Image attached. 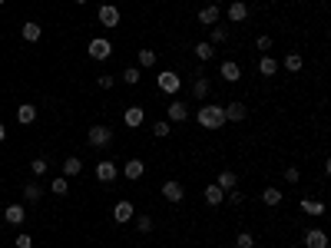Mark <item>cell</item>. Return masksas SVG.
Masks as SVG:
<instances>
[{
    "instance_id": "6da1fadb",
    "label": "cell",
    "mask_w": 331,
    "mask_h": 248,
    "mask_svg": "<svg viewBox=\"0 0 331 248\" xmlns=\"http://www.w3.org/2000/svg\"><path fill=\"white\" fill-rule=\"evenodd\" d=\"M195 119H199V126H206V129H222L229 119H225V109L222 106H215V103H209V106H202L199 112H195Z\"/></svg>"
},
{
    "instance_id": "7a4b0ae2",
    "label": "cell",
    "mask_w": 331,
    "mask_h": 248,
    "mask_svg": "<svg viewBox=\"0 0 331 248\" xmlns=\"http://www.w3.org/2000/svg\"><path fill=\"white\" fill-rule=\"evenodd\" d=\"M86 53L93 56V60H109V56H113V43H109L106 37H96V40H90Z\"/></svg>"
},
{
    "instance_id": "3957f363",
    "label": "cell",
    "mask_w": 331,
    "mask_h": 248,
    "mask_svg": "<svg viewBox=\"0 0 331 248\" xmlns=\"http://www.w3.org/2000/svg\"><path fill=\"white\" fill-rule=\"evenodd\" d=\"M179 86H182V80H179V73H175V70H166V73H159V89H163V93H179Z\"/></svg>"
},
{
    "instance_id": "277c9868",
    "label": "cell",
    "mask_w": 331,
    "mask_h": 248,
    "mask_svg": "<svg viewBox=\"0 0 331 248\" xmlns=\"http://www.w3.org/2000/svg\"><path fill=\"white\" fill-rule=\"evenodd\" d=\"M109 143H113L109 126H90V146H109Z\"/></svg>"
},
{
    "instance_id": "5b68a950",
    "label": "cell",
    "mask_w": 331,
    "mask_h": 248,
    "mask_svg": "<svg viewBox=\"0 0 331 248\" xmlns=\"http://www.w3.org/2000/svg\"><path fill=\"white\" fill-rule=\"evenodd\" d=\"M116 175H119L116 162H109V159L96 162V179H100V182H116Z\"/></svg>"
},
{
    "instance_id": "8992f818",
    "label": "cell",
    "mask_w": 331,
    "mask_h": 248,
    "mask_svg": "<svg viewBox=\"0 0 331 248\" xmlns=\"http://www.w3.org/2000/svg\"><path fill=\"white\" fill-rule=\"evenodd\" d=\"M166 112H169V123H186V119H189V106L182 103V99H172Z\"/></svg>"
},
{
    "instance_id": "52a82bcc",
    "label": "cell",
    "mask_w": 331,
    "mask_h": 248,
    "mask_svg": "<svg viewBox=\"0 0 331 248\" xmlns=\"http://www.w3.org/2000/svg\"><path fill=\"white\" fill-rule=\"evenodd\" d=\"M133 215H136V209H133V202H126V198H123V202H116V205H113V218H116L119 225H126Z\"/></svg>"
},
{
    "instance_id": "ba28073f",
    "label": "cell",
    "mask_w": 331,
    "mask_h": 248,
    "mask_svg": "<svg viewBox=\"0 0 331 248\" xmlns=\"http://www.w3.org/2000/svg\"><path fill=\"white\" fill-rule=\"evenodd\" d=\"M100 24L106 27V30H113V27H119V10L113 4H106V7H100Z\"/></svg>"
},
{
    "instance_id": "9c48e42d",
    "label": "cell",
    "mask_w": 331,
    "mask_h": 248,
    "mask_svg": "<svg viewBox=\"0 0 331 248\" xmlns=\"http://www.w3.org/2000/svg\"><path fill=\"white\" fill-rule=\"evenodd\" d=\"M219 73H222V80H229V83H238V80H242V70H238L235 60H222Z\"/></svg>"
},
{
    "instance_id": "30bf717a",
    "label": "cell",
    "mask_w": 331,
    "mask_h": 248,
    "mask_svg": "<svg viewBox=\"0 0 331 248\" xmlns=\"http://www.w3.org/2000/svg\"><path fill=\"white\" fill-rule=\"evenodd\" d=\"M163 195L169 198V202H175V205H179V202H182V195H186V189H182L175 179H169V182H163Z\"/></svg>"
},
{
    "instance_id": "8fae6325",
    "label": "cell",
    "mask_w": 331,
    "mask_h": 248,
    "mask_svg": "<svg viewBox=\"0 0 331 248\" xmlns=\"http://www.w3.org/2000/svg\"><path fill=\"white\" fill-rule=\"evenodd\" d=\"M219 7H215V4H209V7H202V10H199V24L202 27H215V24H219Z\"/></svg>"
},
{
    "instance_id": "7c38bea8",
    "label": "cell",
    "mask_w": 331,
    "mask_h": 248,
    "mask_svg": "<svg viewBox=\"0 0 331 248\" xmlns=\"http://www.w3.org/2000/svg\"><path fill=\"white\" fill-rule=\"evenodd\" d=\"M123 119H126V126H129V129H136V126H143V119H146L143 106H129V109L123 112Z\"/></svg>"
},
{
    "instance_id": "4fadbf2b",
    "label": "cell",
    "mask_w": 331,
    "mask_h": 248,
    "mask_svg": "<svg viewBox=\"0 0 331 248\" xmlns=\"http://www.w3.org/2000/svg\"><path fill=\"white\" fill-rule=\"evenodd\" d=\"M4 218L10 225H20L27 218V209H24V205H4Z\"/></svg>"
},
{
    "instance_id": "5bb4252c",
    "label": "cell",
    "mask_w": 331,
    "mask_h": 248,
    "mask_svg": "<svg viewBox=\"0 0 331 248\" xmlns=\"http://www.w3.org/2000/svg\"><path fill=\"white\" fill-rule=\"evenodd\" d=\"M305 248H328V235L321 229H312L305 235Z\"/></svg>"
},
{
    "instance_id": "9a60e30c",
    "label": "cell",
    "mask_w": 331,
    "mask_h": 248,
    "mask_svg": "<svg viewBox=\"0 0 331 248\" xmlns=\"http://www.w3.org/2000/svg\"><path fill=\"white\" fill-rule=\"evenodd\" d=\"M215 186H219L222 192H232V189L238 186V175H235V172H229V169H225V172H219V175H215Z\"/></svg>"
},
{
    "instance_id": "2e32d148",
    "label": "cell",
    "mask_w": 331,
    "mask_h": 248,
    "mask_svg": "<svg viewBox=\"0 0 331 248\" xmlns=\"http://www.w3.org/2000/svg\"><path fill=\"white\" fill-rule=\"evenodd\" d=\"M245 17H249V4H242V0L229 4V20H232V24H242Z\"/></svg>"
},
{
    "instance_id": "e0dca14e",
    "label": "cell",
    "mask_w": 331,
    "mask_h": 248,
    "mask_svg": "<svg viewBox=\"0 0 331 248\" xmlns=\"http://www.w3.org/2000/svg\"><path fill=\"white\" fill-rule=\"evenodd\" d=\"M40 33H43V30H40V24H33V20H27V24L20 27V37H24L27 43H37V40H40Z\"/></svg>"
},
{
    "instance_id": "ac0fdd59",
    "label": "cell",
    "mask_w": 331,
    "mask_h": 248,
    "mask_svg": "<svg viewBox=\"0 0 331 248\" xmlns=\"http://www.w3.org/2000/svg\"><path fill=\"white\" fill-rule=\"evenodd\" d=\"M33 119H37V106H30V103H24V106H17V123H24V126H30Z\"/></svg>"
},
{
    "instance_id": "d6986e66",
    "label": "cell",
    "mask_w": 331,
    "mask_h": 248,
    "mask_svg": "<svg viewBox=\"0 0 331 248\" xmlns=\"http://www.w3.org/2000/svg\"><path fill=\"white\" fill-rule=\"evenodd\" d=\"M222 109H225V119H232V123H242L245 119V103H229Z\"/></svg>"
},
{
    "instance_id": "ffe728a7",
    "label": "cell",
    "mask_w": 331,
    "mask_h": 248,
    "mask_svg": "<svg viewBox=\"0 0 331 248\" xmlns=\"http://www.w3.org/2000/svg\"><path fill=\"white\" fill-rule=\"evenodd\" d=\"M301 212H305V215H325V205L318 202V198H301Z\"/></svg>"
},
{
    "instance_id": "44dd1931",
    "label": "cell",
    "mask_w": 331,
    "mask_h": 248,
    "mask_svg": "<svg viewBox=\"0 0 331 248\" xmlns=\"http://www.w3.org/2000/svg\"><path fill=\"white\" fill-rule=\"evenodd\" d=\"M123 172H126V179H133V182H136V179H143L146 166H143L139 159H129V162H126V169H123Z\"/></svg>"
},
{
    "instance_id": "7402d4cb",
    "label": "cell",
    "mask_w": 331,
    "mask_h": 248,
    "mask_svg": "<svg viewBox=\"0 0 331 248\" xmlns=\"http://www.w3.org/2000/svg\"><path fill=\"white\" fill-rule=\"evenodd\" d=\"M80 172H83V159L70 155V159L63 162V175H67V179H73V175H80Z\"/></svg>"
},
{
    "instance_id": "603a6c76",
    "label": "cell",
    "mask_w": 331,
    "mask_h": 248,
    "mask_svg": "<svg viewBox=\"0 0 331 248\" xmlns=\"http://www.w3.org/2000/svg\"><path fill=\"white\" fill-rule=\"evenodd\" d=\"M258 73H262V76H275V73H278V60L262 56V60H258Z\"/></svg>"
},
{
    "instance_id": "cb8c5ba5",
    "label": "cell",
    "mask_w": 331,
    "mask_h": 248,
    "mask_svg": "<svg viewBox=\"0 0 331 248\" xmlns=\"http://www.w3.org/2000/svg\"><path fill=\"white\" fill-rule=\"evenodd\" d=\"M222 198H225V192L215 186V182H212V186H206V202L209 205H222Z\"/></svg>"
},
{
    "instance_id": "d4e9b609",
    "label": "cell",
    "mask_w": 331,
    "mask_h": 248,
    "mask_svg": "<svg viewBox=\"0 0 331 248\" xmlns=\"http://www.w3.org/2000/svg\"><path fill=\"white\" fill-rule=\"evenodd\" d=\"M139 66H156V50H149V47L139 50Z\"/></svg>"
},
{
    "instance_id": "484cf974",
    "label": "cell",
    "mask_w": 331,
    "mask_h": 248,
    "mask_svg": "<svg viewBox=\"0 0 331 248\" xmlns=\"http://www.w3.org/2000/svg\"><path fill=\"white\" fill-rule=\"evenodd\" d=\"M195 56H199L202 63L212 60V56H215V47H212V43H195Z\"/></svg>"
},
{
    "instance_id": "4316f807",
    "label": "cell",
    "mask_w": 331,
    "mask_h": 248,
    "mask_svg": "<svg viewBox=\"0 0 331 248\" xmlns=\"http://www.w3.org/2000/svg\"><path fill=\"white\" fill-rule=\"evenodd\" d=\"M192 96L195 99H206L209 96V80H202V76H199V80L192 83Z\"/></svg>"
},
{
    "instance_id": "83f0119b",
    "label": "cell",
    "mask_w": 331,
    "mask_h": 248,
    "mask_svg": "<svg viewBox=\"0 0 331 248\" xmlns=\"http://www.w3.org/2000/svg\"><path fill=\"white\" fill-rule=\"evenodd\" d=\"M301 63H305V60H301V53H288L285 56V70H292V73H298Z\"/></svg>"
},
{
    "instance_id": "f1b7e54d",
    "label": "cell",
    "mask_w": 331,
    "mask_h": 248,
    "mask_svg": "<svg viewBox=\"0 0 331 248\" xmlns=\"http://www.w3.org/2000/svg\"><path fill=\"white\" fill-rule=\"evenodd\" d=\"M123 80L129 83V86H136V83L143 80V73H139V66H129V70H123Z\"/></svg>"
},
{
    "instance_id": "f546056e",
    "label": "cell",
    "mask_w": 331,
    "mask_h": 248,
    "mask_svg": "<svg viewBox=\"0 0 331 248\" xmlns=\"http://www.w3.org/2000/svg\"><path fill=\"white\" fill-rule=\"evenodd\" d=\"M40 195H43V189H40V186H37V182H30V186H27V189H24V198H27V202H37V198H40Z\"/></svg>"
},
{
    "instance_id": "4dcf8cb0",
    "label": "cell",
    "mask_w": 331,
    "mask_h": 248,
    "mask_svg": "<svg viewBox=\"0 0 331 248\" xmlns=\"http://www.w3.org/2000/svg\"><path fill=\"white\" fill-rule=\"evenodd\" d=\"M67 189H70L67 175H63V179H53V182H50V192H53V195H67Z\"/></svg>"
},
{
    "instance_id": "1f68e13d",
    "label": "cell",
    "mask_w": 331,
    "mask_h": 248,
    "mask_svg": "<svg viewBox=\"0 0 331 248\" xmlns=\"http://www.w3.org/2000/svg\"><path fill=\"white\" fill-rule=\"evenodd\" d=\"M262 202L265 205H278L281 202V192H278V189H265V192H262Z\"/></svg>"
},
{
    "instance_id": "d6a6232c",
    "label": "cell",
    "mask_w": 331,
    "mask_h": 248,
    "mask_svg": "<svg viewBox=\"0 0 331 248\" xmlns=\"http://www.w3.org/2000/svg\"><path fill=\"white\" fill-rule=\"evenodd\" d=\"M169 129H172V123H169V119H159V123L152 126V132H156L159 139H166V136H169Z\"/></svg>"
},
{
    "instance_id": "836d02e7",
    "label": "cell",
    "mask_w": 331,
    "mask_h": 248,
    "mask_svg": "<svg viewBox=\"0 0 331 248\" xmlns=\"http://www.w3.org/2000/svg\"><path fill=\"white\" fill-rule=\"evenodd\" d=\"M30 172L33 175H47V159H33L30 162Z\"/></svg>"
},
{
    "instance_id": "e575fe53",
    "label": "cell",
    "mask_w": 331,
    "mask_h": 248,
    "mask_svg": "<svg viewBox=\"0 0 331 248\" xmlns=\"http://www.w3.org/2000/svg\"><path fill=\"white\" fill-rule=\"evenodd\" d=\"M13 245H17V248H33V238L27 235V232H20V235L13 238Z\"/></svg>"
},
{
    "instance_id": "d590c367",
    "label": "cell",
    "mask_w": 331,
    "mask_h": 248,
    "mask_svg": "<svg viewBox=\"0 0 331 248\" xmlns=\"http://www.w3.org/2000/svg\"><path fill=\"white\" fill-rule=\"evenodd\" d=\"M235 245H238V248H252V245H255V238H252L249 232H242V235L235 238Z\"/></svg>"
},
{
    "instance_id": "8d00e7d4",
    "label": "cell",
    "mask_w": 331,
    "mask_h": 248,
    "mask_svg": "<svg viewBox=\"0 0 331 248\" xmlns=\"http://www.w3.org/2000/svg\"><path fill=\"white\" fill-rule=\"evenodd\" d=\"M136 229H139V232H149V229H152V218H149V215H139V218H136Z\"/></svg>"
},
{
    "instance_id": "74e56055",
    "label": "cell",
    "mask_w": 331,
    "mask_h": 248,
    "mask_svg": "<svg viewBox=\"0 0 331 248\" xmlns=\"http://www.w3.org/2000/svg\"><path fill=\"white\" fill-rule=\"evenodd\" d=\"M255 47L262 50V53H269V50H272V37H258V40H255Z\"/></svg>"
},
{
    "instance_id": "f35d334b",
    "label": "cell",
    "mask_w": 331,
    "mask_h": 248,
    "mask_svg": "<svg viewBox=\"0 0 331 248\" xmlns=\"http://www.w3.org/2000/svg\"><path fill=\"white\" fill-rule=\"evenodd\" d=\"M225 37H229V33H225V27H215V30H212V43H222Z\"/></svg>"
},
{
    "instance_id": "ab89813d",
    "label": "cell",
    "mask_w": 331,
    "mask_h": 248,
    "mask_svg": "<svg viewBox=\"0 0 331 248\" xmlns=\"http://www.w3.org/2000/svg\"><path fill=\"white\" fill-rule=\"evenodd\" d=\"M113 83H116V80H113V76H109V73H103V76H100V89H109V86H113Z\"/></svg>"
},
{
    "instance_id": "60d3db41",
    "label": "cell",
    "mask_w": 331,
    "mask_h": 248,
    "mask_svg": "<svg viewBox=\"0 0 331 248\" xmlns=\"http://www.w3.org/2000/svg\"><path fill=\"white\" fill-rule=\"evenodd\" d=\"M285 179L295 186V182H298V169H295V166H292V169H285Z\"/></svg>"
},
{
    "instance_id": "b9f144b4",
    "label": "cell",
    "mask_w": 331,
    "mask_h": 248,
    "mask_svg": "<svg viewBox=\"0 0 331 248\" xmlns=\"http://www.w3.org/2000/svg\"><path fill=\"white\" fill-rule=\"evenodd\" d=\"M4 139H7V126L0 123V143H4Z\"/></svg>"
},
{
    "instance_id": "7bdbcfd3",
    "label": "cell",
    "mask_w": 331,
    "mask_h": 248,
    "mask_svg": "<svg viewBox=\"0 0 331 248\" xmlns=\"http://www.w3.org/2000/svg\"><path fill=\"white\" fill-rule=\"evenodd\" d=\"M76 4H86V0H76Z\"/></svg>"
},
{
    "instance_id": "ee69618b",
    "label": "cell",
    "mask_w": 331,
    "mask_h": 248,
    "mask_svg": "<svg viewBox=\"0 0 331 248\" xmlns=\"http://www.w3.org/2000/svg\"><path fill=\"white\" fill-rule=\"evenodd\" d=\"M0 215H4V205H0Z\"/></svg>"
},
{
    "instance_id": "f6af8a7d",
    "label": "cell",
    "mask_w": 331,
    "mask_h": 248,
    "mask_svg": "<svg viewBox=\"0 0 331 248\" xmlns=\"http://www.w3.org/2000/svg\"><path fill=\"white\" fill-rule=\"evenodd\" d=\"M0 4H7V0H0Z\"/></svg>"
}]
</instances>
